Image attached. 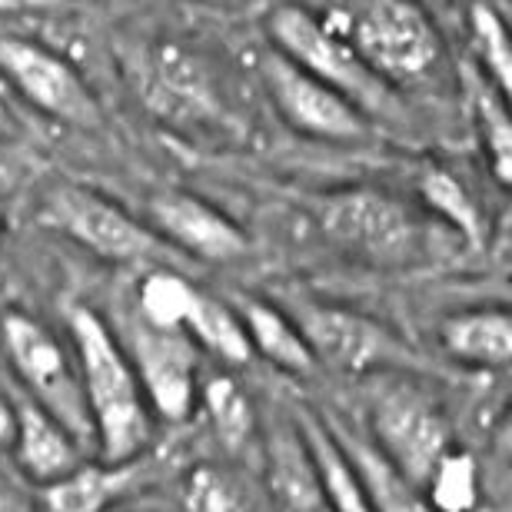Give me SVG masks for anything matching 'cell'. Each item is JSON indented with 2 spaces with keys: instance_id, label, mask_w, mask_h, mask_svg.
Segmentation results:
<instances>
[{
  "instance_id": "9",
  "label": "cell",
  "mask_w": 512,
  "mask_h": 512,
  "mask_svg": "<svg viewBox=\"0 0 512 512\" xmlns=\"http://www.w3.org/2000/svg\"><path fill=\"white\" fill-rule=\"evenodd\" d=\"M260 77L273 107L296 133L316 140H356L366 133V117L360 107H353L343 94H336L333 87H326L323 80L306 74L303 67H296L276 50L263 57Z\"/></svg>"
},
{
  "instance_id": "22",
  "label": "cell",
  "mask_w": 512,
  "mask_h": 512,
  "mask_svg": "<svg viewBox=\"0 0 512 512\" xmlns=\"http://www.w3.org/2000/svg\"><path fill=\"white\" fill-rule=\"evenodd\" d=\"M469 37H473L479 70L489 77L499 94L509 97L512 90V44H509V30L499 17V10L486 0H476L469 7Z\"/></svg>"
},
{
  "instance_id": "8",
  "label": "cell",
  "mask_w": 512,
  "mask_h": 512,
  "mask_svg": "<svg viewBox=\"0 0 512 512\" xmlns=\"http://www.w3.org/2000/svg\"><path fill=\"white\" fill-rule=\"evenodd\" d=\"M0 74L40 114L74 127L100 124V104L77 67L37 40L0 37Z\"/></svg>"
},
{
  "instance_id": "25",
  "label": "cell",
  "mask_w": 512,
  "mask_h": 512,
  "mask_svg": "<svg viewBox=\"0 0 512 512\" xmlns=\"http://www.w3.org/2000/svg\"><path fill=\"white\" fill-rule=\"evenodd\" d=\"M203 406L210 413L213 433L223 439L227 449H240L253 436V406L230 376H217V380L207 383Z\"/></svg>"
},
{
  "instance_id": "28",
  "label": "cell",
  "mask_w": 512,
  "mask_h": 512,
  "mask_svg": "<svg viewBox=\"0 0 512 512\" xmlns=\"http://www.w3.org/2000/svg\"><path fill=\"white\" fill-rule=\"evenodd\" d=\"M0 512H27V506L14 493H0Z\"/></svg>"
},
{
  "instance_id": "12",
  "label": "cell",
  "mask_w": 512,
  "mask_h": 512,
  "mask_svg": "<svg viewBox=\"0 0 512 512\" xmlns=\"http://www.w3.org/2000/svg\"><path fill=\"white\" fill-rule=\"evenodd\" d=\"M150 220L163 233V240L177 250L193 253L197 260L230 263L247 253V237L227 213L210 207L193 193L170 190L150 200Z\"/></svg>"
},
{
  "instance_id": "13",
  "label": "cell",
  "mask_w": 512,
  "mask_h": 512,
  "mask_svg": "<svg viewBox=\"0 0 512 512\" xmlns=\"http://www.w3.org/2000/svg\"><path fill=\"white\" fill-rule=\"evenodd\" d=\"M10 443H14L20 469L40 486L54 483V479L67 476L70 469L80 466L77 443L70 436V429L37 403L17 409V426Z\"/></svg>"
},
{
  "instance_id": "16",
  "label": "cell",
  "mask_w": 512,
  "mask_h": 512,
  "mask_svg": "<svg viewBox=\"0 0 512 512\" xmlns=\"http://www.w3.org/2000/svg\"><path fill=\"white\" fill-rule=\"evenodd\" d=\"M336 443L343 446L346 459H350L356 476H360L370 512H433V506L426 503V496L419 493V486L409 483L373 443L350 439L343 433H336Z\"/></svg>"
},
{
  "instance_id": "7",
  "label": "cell",
  "mask_w": 512,
  "mask_h": 512,
  "mask_svg": "<svg viewBox=\"0 0 512 512\" xmlns=\"http://www.w3.org/2000/svg\"><path fill=\"white\" fill-rule=\"evenodd\" d=\"M376 449L419 489L436 459L449 449V423L433 399L416 386H389L373 399Z\"/></svg>"
},
{
  "instance_id": "20",
  "label": "cell",
  "mask_w": 512,
  "mask_h": 512,
  "mask_svg": "<svg viewBox=\"0 0 512 512\" xmlns=\"http://www.w3.org/2000/svg\"><path fill=\"white\" fill-rule=\"evenodd\" d=\"M463 84L469 90V97H473V110H476L479 130H483L493 177L499 180V187H509L512 183V117H509L506 97L489 84V77L479 67L466 70Z\"/></svg>"
},
{
  "instance_id": "19",
  "label": "cell",
  "mask_w": 512,
  "mask_h": 512,
  "mask_svg": "<svg viewBox=\"0 0 512 512\" xmlns=\"http://www.w3.org/2000/svg\"><path fill=\"white\" fill-rule=\"evenodd\" d=\"M130 483L124 466H77L44 486L50 512H104Z\"/></svg>"
},
{
  "instance_id": "24",
  "label": "cell",
  "mask_w": 512,
  "mask_h": 512,
  "mask_svg": "<svg viewBox=\"0 0 512 512\" xmlns=\"http://www.w3.org/2000/svg\"><path fill=\"white\" fill-rule=\"evenodd\" d=\"M197 286L170 270H153L140 283V320L157 330H183Z\"/></svg>"
},
{
  "instance_id": "1",
  "label": "cell",
  "mask_w": 512,
  "mask_h": 512,
  "mask_svg": "<svg viewBox=\"0 0 512 512\" xmlns=\"http://www.w3.org/2000/svg\"><path fill=\"white\" fill-rule=\"evenodd\" d=\"M80 386L107 466H127L150 443V413L137 373L110 326L87 306H70Z\"/></svg>"
},
{
  "instance_id": "21",
  "label": "cell",
  "mask_w": 512,
  "mask_h": 512,
  "mask_svg": "<svg viewBox=\"0 0 512 512\" xmlns=\"http://www.w3.org/2000/svg\"><path fill=\"white\" fill-rule=\"evenodd\" d=\"M416 193L429 210H436L439 217L469 243V247L473 250L483 247L486 220H483V213H479L476 200L469 197V190L456 180V173H449L446 167H436L433 163V167H426L419 173Z\"/></svg>"
},
{
  "instance_id": "31",
  "label": "cell",
  "mask_w": 512,
  "mask_h": 512,
  "mask_svg": "<svg viewBox=\"0 0 512 512\" xmlns=\"http://www.w3.org/2000/svg\"><path fill=\"white\" fill-rule=\"evenodd\" d=\"M7 124H10V117H7V110H4V104H0V133L7 130Z\"/></svg>"
},
{
  "instance_id": "3",
  "label": "cell",
  "mask_w": 512,
  "mask_h": 512,
  "mask_svg": "<svg viewBox=\"0 0 512 512\" xmlns=\"http://www.w3.org/2000/svg\"><path fill=\"white\" fill-rule=\"evenodd\" d=\"M266 34L273 40V50L303 67L306 74L323 80L336 94H343L363 114H383L389 110V87L370 67L346 37H340L330 24L310 14L300 4H280L266 14Z\"/></svg>"
},
{
  "instance_id": "4",
  "label": "cell",
  "mask_w": 512,
  "mask_h": 512,
  "mask_svg": "<svg viewBox=\"0 0 512 512\" xmlns=\"http://www.w3.org/2000/svg\"><path fill=\"white\" fill-rule=\"evenodd\" d=\"M350 44L386 87L419 84L443 57L439 30L416 0H356Z\"/></svg>"
},
{
  "instance_id": "32",
  "label": "cell",
  "mask_w": 512,
  "mask_h": 512,
  "mask_svg": "<svg viewBox=\"0 0 512 512\" xmlns=\"http://www.w3.org/2000/svg\"><path fill=\"white\" fill-rule=\"evenodd\" d=\"M34 4H44V0H34Z\"/></svg>"
},
{
  "instance_id": "18",
  "label": "cell",
  "mask_w": 512,
  "mask_h": 512,
  "mask_svg": "<svg viewBox=\"0 0 512 512\" xmlns=\"http://www.w3.org/2000/svg\"><path fill=\"white\" fill-rule=\"evenodd\" d=\"M183 333H187L193 343L207 346L210 353L223 356L227 363H247L253 356L247 326H243L240 313L203 290L193 293L187 320H183Z\"/></svg>"
},
{
  "instance_id": "23",
  "label": "cell",
  "mask_w": 512,
  "mask_h": 512,
  "mask_svg": "<svg viewBox=\"0 0 512 512\" xmlns=\"http://www.w3.org/2000/svg\"><path fill=\"white\" fill-rule=\"evenodd\" d=\"M433 512H473L479 506V469L466 449H446L426 479Z\"/></svg>"
},
{
  "instance_id": "14",
  "label": "cell",
  "mask_w": 512,
  "mask_h": 512,
  "mask_svg": "<svg viewBox=\"0 0 512 512\" xmlns=\"http://www.w3.org/2000/svg\"><path fill=\"white\" fill-rule=\"evenodd\" d=\"M439 340H443V350L453 360L499 370L512 356V320L499 306L456 313L439 326Z\"/></svg>"
},
{
  "instance_id": "2",
  "label": "cell",
  "mask_w": 512,
  "mask_h": 512,
  "mask_svg": "<svg viewBox=\"0 0 512 512\" xmlns=\"http://www.w3.org/2000/svg\"><path fill=\"white\" fill-rule=\"evenodd\" d=\"M316 220L326 240L356 260L396 270L423 247V233L403 203L373 187H346L316 200Z\"/></svg>"
},
{
  "instance_id": "5",
  "label": "cell",
  "mask_w": 512,
  "mask_h": 512,
  "mask_svg": "<svg viewBox=\"0 0 512 512\" xmlns=\"http://www.w3.org/2000/svg\"><path fill=\"white\" fill-rule=\"evenodd\" d=\"M0 350L24 386L34 393L37 406H44L50 416L60 419L70 429V436H84L94 429L77 363L70 360V353L44 323L17 310L4 313L0 316Z\"/></svg>"
},
{
  "instance_id": "27",
  "label": "cell",
  "mask_w": 512,
  "mask_h": 512,
  "mask_svg": "<svg viewBox=\"0 0 512 512\" xmlns=\"http://www.w3.org/2000/svg\"><path fill=\"white\" fill-rule=\"evenodd\" d=\"M14 426H17V409L0 396V446L14 439Z\"/></svg>"
},
{
  "instance_id": "6",
  "label": "cell",
  "mask_w": 512,
  "mask_h": 512,
  "mask_svg": "<svg viewBox=\"0 0 512 512\" xmlns=\"http://www.w3.org/2000/svg\"><path fill=\"white\" fill-rule=\"evenodd\" d=\"M44 223L110 263H140L163 253V243L147 227H140L127 210L74 183H64L50 193Z\"/></svg>"
},
{
  "instance_id": "15",
  "label": "cell",
  "mask_w": 512,
  "mask_h": 512,
  "mask_svg": "<svg viewBox=\"0 0 512 512\" xmlns=\"http://www.w3.org/2000/svg\"><path fill=\"white\" fill-rule=\"evenodd\" d=\"M300 429H303L306 456L313 463L316 483H320L326 506L333 512H370L360 476H356L353 463L346 459L343 446L336 443V436L326 429V419L320 423L313 413H300Z\"/></svg>"
},
{
  "instance_id": "11",
  "label": "cell",
  "mask_w": 512,
  "mask_h": 512,
  "mask_svg": "<svg viewBox=\"0 0 512 512\" xmlns=\"http://www.w3.org/2000/svg\"><path fill=\"white\" fill-rule=\"evenodd\" d=\"M296 330L310 346L313 360H323L336 370L363 373L396 353L393 333H386L370 316L330 303L296 306Z\"/></svg>"
},
{
  "instance_id": "30",
  "label": "cell",
  "mask_w": 512,
  "mask_h": 512,
  "mask_svg": "<svg viewBox=\"0 0 512 512\" xmlns=\"http://www.w3.org/2000/svg\"><path fill=\"white\" fill-rule=\"evenodd\" d=\"M24 4H30V0H0V10H17Z\"/></svg>"
},
{
  "instance_id": "29",
  "label": "cell",
  "mask_w": 512,
  "mask_h": 512,
  "mask_svg": "<svg viewBox=\"0 0 512 512\" xmlns=\"http://www.w3.org/2000/svg\"><path fill=\"white\" fill-rule=\"evenodd\" d=\"M300 512H333V509L326 506V499H316V503H310V506L300 509Z\"/></svg>"
},
{
  "instance_id": "17",
  "label": "cell",
  "mask_w": 512,
  "mask_h": 512,
  "mask_svg": "<svg viewBox=\"0 0 512 512\" xmlns=\"http://www.w3.org/2000/svg\"><path fill=\"white\" fill-rule=\"evenodd\" d=\"M243 326H247L250 346L260 356H266L273 366H280L286 373L296 376H310L316 370V360L310 353V346L296 330V323L290 316H283L276 306L263 300H247L240 313Z\"/></svg>"
},
{
  "instance_id": "26",
  "label": "cell",
  "mask_w": 512,
  "mask_h": 512,
  "mask_svg": "<svg viewBox=\"0 0 512 512\" xmlns=\"http://www.w3.org/2000/svg\"><path fill=\"white\" fill-rule=\"evenodd\" d=\"M187 509L190 512H253L250 489L227 469L200 466L187 479Z\"/></svg>"
},
{
  "instance_id": "10",
  "label": "cell",
  "mask_w": 512,
  "mask_h": 512,
  "mask_svg": "<svg viewBox=\"0 0 512 512\" xmlns=\"http://www.w3.org/2000/svg\"><path fill=\"white\" fill-rule=\"evenodd\" d=\"M130 366L137 373L143 396L163 419H183L193 406L197 389V346L183 330L133 326L130 330Z\"/></svg>"
}]
</instances>
